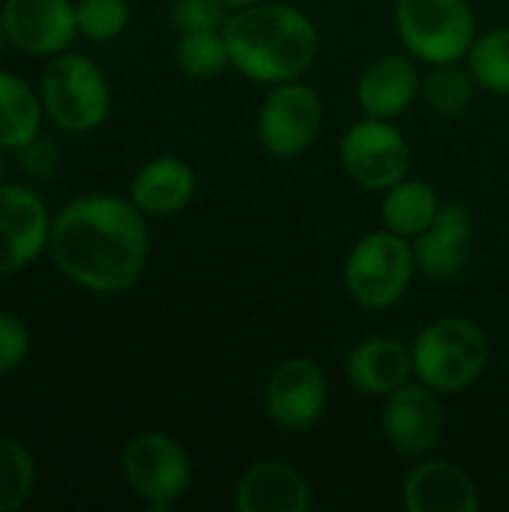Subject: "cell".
I'll list each match as a JSON object with an SVG mask.
<instances>
[{
  "instance_id": "obj_1",
  "label": "cell",
  "mask_w": 509,
  "mask_h": 512,
  "mask_svg": "<svg viewBox=\"0 0 509 512\" xmlns=\"http://www.w3.org/2000/svg\"><path fill=\"white\" fill-rule=\"evenodd\" d=\"M48 255L72 285L102 297L123 294L147 267L144 213L111 192L78 195L51 216Z\"/></svg>"
},
{
  "instance_id": "obj_2",
  "label": "cell",
  "mask_w": 509,
  "mask_h": 512,
  "mask_svg": "<svg viewBox=\"0 0 509 512\" xmlns=\"http://www.w3.org/2000/svg\"><path fill=\"white\" fill-rule=\"evenodd\" d=\"M231 66L258 84L303 78L321 51L315 21L288 3H252L237 9L225 27Z\"/></svg>"
},
{
  "instance_id": "obj_3",
  "label": "cell",
  "mask_w": 509,
  "mask_h": 512,
  "mask_svg": "<svg viewBox=\"0 0 509 512\" xmlns=\"http://www.w3.org/2000/svg\"><path fill=\"white\" fill-rule=\"evenodd\" d=\"M414 375L435 393H462L489 366V336L462 315H447L426 324L414 345Z\"/></svg>"
},
{
  "instance_id": "obj_4",
  "label": "cell",
  "mask_w": 509,
  "mask_h": 512,
  "mask_svg": "<svg viewBox=\"0 0 509 512\" xmlns=\"http://www.w3.org/2000/svg\"><path fill=\"white\" fill-rule=\"evenodd\" d=\"M39 96L45 117L66 135H87L111 114V87L105 72L84 54H57L48 60Z\"/></svg>"
},
{
  "instance_id": "obj_5",
  "label": "cell",
  "mask_w": 509,
  "mask_h": 512,
  "mask_svg": "<svg viewBox=\"0 0 509 512\" xmlns=\"http://www.w3.org/2000/svg\"><path fill=\"white\" fill-rule=\"evenodd\" d=\"M414 273L417 261L411 240L387 228L372 231L354 243L345 261V291L360 309L384 312L405 297Z\"/></svg>"
},
{
  "instance_id": "obj_6",
  "label": "cell",
  "mask_w": 509,
  "mask_h": 512,
  "mask_svg": "<svg viewBox=\"0 0 509 512\" xmlns=\"http://www.w3.org/2000/svg\"><path fill=\"white\" fill-rule=\"evenodd\" d=\"M396 33L411 57L444 66L468 57L477 18L468 0H396Z\"/></svg>"
},
{
  "instance_id": "obj_7",
  "label": "cell",
  "mask_w": 509,
  "mask_h": 512,
  "mask_svg": "<svg viewBox=\"0 0 509 512\" xmlns=\"http://www.w3.org/2000/svg\"><path fill=\"white\" fill-rule=\"evenodd\" d=\"M123 480L132 495L153 507L168 510L192 489V459L183 444L165 432H141L123 447Z\"/></svg>"
},
{
  "instance_id": "obj_8",
  "label": "cell",
  "mask_w": 509,
  "mask_h": 512,
  "mask_svg": "<svg viewBox=\"0 0 509 512\" xmlns=\"http://www.w3.org/2000/svg\"><path fill=\"white\" fill-rule=\"evenodd\" d=\"M324 105L315 87L300 78L270 84L258 108V138L276 159H294L312 147L321 132Z\"/></svg>"
},
{
  "instance_id": "obj_9",
  "label": "cell",
  "mask_w": 509,
  "mask_h": 512,
  "mask_svg": "<svg viewBox=\"0 0 509 512\" xmlns=\"http://www.w3.org/2000/svg\"><path fill=\"white\" fill-rule=\"evenodd\" d=\"M339 156L345 174L369 192H387L411 174V144L390 120L366 117L354 123L342 138Z\"/></svg>"
},
{
  "instance_id": "obj_10",
  "label": "cell",
  "mask_w": 509,
  "mask_h": 512,
  "mask_svg": "<svg viewBox=\"0 0 509 512\" xmlns=\"http://www.w3.org/2000/svg\"><path fill=\"white\" fill-rule=\"evenodd\" d=\"M324 408H327V378L315 360L288 357L267 378L264 411L273 426L285 432H309L324 417Z\"/></svg>"
},
{
  "instance_id": "obj_11",
  "label": "cell",
  "mask_w": 509,
  "mask_h": 512,
  "mask_svg": "<svg viewBox=\"0 0 509 512\" xmlns=\"http://www.w3.org/2000/svg\"><path fill=\"white\" fill-rule=\"evenodd\" d=\"M447 414L438 393L426 384H405L384 399L381 429L387 444L408 459L429 456L444 435Z\"/></svg>"
},
{
  "instance_id": "obj_12",
  "label": "cell",
  "mask_w": 509,
  "mask_h": 512,
  "mask_svg": "<svg viewBox=\"0 0 509 512\" xmlns=\"http://www.w3.org/2000/svg\"><path fill=\"white\" fill-rule=\"evenodd\" d=\"M51 213L39 192L21 183H0V276L30 267L48 252Z\"/></svg>"
},
{
  "instance_id": "obj_13",
  "label": "cell",
  "mask_w": 509,
  "mask_h": 512,
  "mask_svg": "<svg viewBox=\"0 0 509 512\" xmlns=\"http://www.w3.org/2000/svg\"><path fill=\"white\" fill-rule=\"evenodd\" d=\"M6 42L27 57H57L78 36L72 0H3Z\"/></svg>"
},
{
  "instance_id": "obj_14",
  "label": "cell",
  "mask_w": 509,
  "mask_h": 512,
  "mask_svg": "<svg viewBox=\"0 0 509 512\" xmlns=\"http://www.w3.org/2000/svg\"><path fill=\"white\" fill-rule=\"evenodd\" d=\"M402 507L408 512H477L480 492L462 465L429 459L405 477Z\"/></svg>"
},
{
  "instance_id": "obj_15",
  "label": "cell",
  "mask_w": 509,
  "mask_h": 512,
  "mask_svg": "<svg viewBox=\"0 0 509 512\" xmlns=\"http://www.w3.org/2000/svg\"><path fill=\"white\" fill-rule=\"evenodd\" d=\"M474 237V216L462 204H441L435 222L414 240L417 270L435 282H450L465 270Z\"/></svg>"
},
{
  "instance_id": "obj_16",
  "label": "cell",
  "mask_w": 509,
  "mask_h": 512,
  "mask_svg": "<svg viewBox=\"0 0 509 512\" xmlns=\"http://www.w3.org/2000/svg\"><path fill=\"white\" fill-rule=\"evenodd\" d=\"M312 507V492L306 477L279 459L255 462L234 486L237 512H306Z\"/></svg>"
},
{
  "instance_id": "obj_17",
  "label": "cell",
  "mask_w": 509,
  "mask_h": 512,
  "mask_svg": "<svg viewBox=\"0 0 509 512\" xmlns=\"http://www.w3.org/2000/svg\"><path fill=\"white\" fill-rule=\"evenodd\" d=\"M345 375L351 387L372 399H387L399 387H405L414 375L411 348L390 336L363 339L345 360Z\"/></svg>"
},
{
  "instance_id": "obj_18",
  "label": "cell",
  "mask_w": 509,
  "mask_h": 512,
  "mask_svg": "<svg viewBox=\"0 0 509 512\" xmlns=\"http://www.w3.org/2000/svg\"><path fill=\"white\" fill-rule=\"evenodd\" d=\"M423 90L417 66L402 54L375 57L357 78V102L366 117L393 120L405 114Z\"/></svg>"
},
{
  "instance_id": "obj_19",
  "label": "cell",
  "mask_w": 509,
  "mask_h": 512,
  "mask_svg": "<svg viewBox=\"0 0 509 512\" xmlns=\"http://www.w3.org/2000/svg\"><path fill=\"white\" fill-rule=\"evenodd\" d=\"M195 171L180 156H156L138 168L129 186V201L144 216H174L195 198Z\"/></svg>"
},
{
  "instance_id": "obj_20",
  "label": "cell",
  "mask_w": 509,
  "mask_h": 512,
  "mask_svg": "<svg viewBox=\"0 0 509 512\" xmlns=\"http://www.w3.org/2000/svg\"><path fill=\"white\" fill-rule=\"evenodd\" d=\"M45 108L39 90H33L21 75L0 69V150L21 153L42 132Z\"/></svg>"
},
{
  "instance_id": "obj_21",
  "label": "cell",
  "mask_w": 509,
  "mask_h": 512,
  "mask_svg": "<svg viewBox=\"0 0 509 512\" xmlns=\"http://www.w3.org/2000/svg\"><path fill=\"white\" fill-rule=\"evenodd\" d=\"M438 210H441L438 189L417 177L399 180L396 186L384 192V201H381L384 228L405 240H417L435 222Z\"/></svg>"
},
{
  "instance_id": "obj_22",
  "label": "cell",
  "mask_w": 509,
  "mask_h": 512,
  "mask_svg": "<svg viewBox=\"0 0 509 512\" xmlns=\"http://www.w3.org/2000/svg\"><path fill=\"white\" fill-rule=\"evenodd\" d=\"M468 72L483 90L509 96V27H492L474 39L468 51Z\"/></svg>"
},
{
  "instance_id": "obj_23",
  "label": "cell",
  "mask_w": 509,
  "mask_h": 512,
  "mask_svg": "<svg viewBox=\"0 0 509 512\" xmlns=\"http://www.w3.org/2000/svg\"><path fill=\"white\" fill-rule=\"evenodd\" d=\"M174 54H177L180 72L195 78V81L216 78V75H222L231 66V54H228V42H225L222 30L183 33Z\"/></svg>"
},
{
  "instance_id": "obj_24",
  "label": "cell",
  "mask_w": 509,
  "mask_h": 512,
  "mask_svg": "<svg viewBox=\"0 0 509 512\" xmlns=\"http://www.w3.org/2000/svg\"><path fill=\"white\" fill-rule=\"evenodd\" d=\"M33 489H36L33 453L21 441L0 435V512L24 507Z\"/></svg>"
},
{
  "instance_id": "obj_25",
  "label": "cell",
  "mask_w": 509,
  "mask_h": 512,
  "mask_svg": "<svg viewBox=\"0 0 509 512\" xmlns=\"http://www.w3.org/2000/svg\"><path fill=\"white\" fill-rule=\"evenodd\" d=\"M474 78L471 72H462L456 63L435 66L432 75L423 81V99L426 105L441 117H459L474 102Z\"/></svg>"
},
{
  "instance_id": "obj_26",
  "label": "cell",
  "mask_w": 509,
  "mask_h": 512,
  "mask_svg": "<svg viewBox=\"0 0 509 512\" xmlns=\"http://www.w3.org/2000/svg\"><path fill=\"white\" fill-rule=\"evenodd\" d=\"M78 33L90 42H111L129 27L126 0H78L75 3Z\"/></svg>"
},
{
  "instance_id": "obj_27",
  "label": "cell",
  "mask_w": 509,
  "mask_h": 512,
  "mask_svg": "<svg viewBox=\"0 0 509 512\" xmlns=\"http://www.w3.org/2000/svg\"><path fill=\"white\" fill-rule=\"evenodd\" d=\"M225 3L222 0H174L171 21L180 33L195 30H222L225 27Z\"/></svg>"
},
{
  "instance_id": "obj_28",
  "label": "cell",
  "mask_w": 509,
  "mask_h": 512,
  "mask_svg": "<svg viewBox=\"0 0 509 512\" xmlns=\"http://www.w3.org/2000/svg\"><path fill=\"white\" fill-rule=\"evenodd\" d=\"M30 354V330L27 324L12 315L0 312V378L12 375Z\"/></svg>"
},
{
  "instance_id": "obj_29",
  "label": "cell",
  "mask_w": 509,
  "mask_h": 512,
  "mask_svg": "<svg viewBox=\"0 0 509 512\" xmlns=\"http://www.w3.org/2000/svg\"><path fill=\"white\" fill-rule=\"evenodd\" d=\"M228 9H243V6H252V3H261V0H222Z\"/></svg>"
},
{
  "instance_id": "obj_30",
  "label": "cell",
  "mask_w": 509,
  "mask_h": 512,
  "mask_svg": "<svg viewBox=\"0 0 509 512\" xmlns=\"http://www.w3.org/2000/svg\"><path fill=\"white\" fill-rule=\"evenodd\" d=\"M3 177H6V162H3V150H0V183H6Z\"/></svg>"
},
{
  "instance_id": "obj_31",
  "label": "cell",
  "mask_w": 509,
  "mask_h": 512,
  "mask_svg": "<svg viewBox=\"0 0 509 512\" xmlns=\"http://www.w3.org/2000/svg\"><path fill=\"white\" fill-rule=\"evenodd\" d=\"M3 45H6V30H3V18H0V54H3Z\"/></svg>"
},
{
  "instance_id": "obj_32",
  "label": "cell",
  "mask_w": 509,
  "mask_h": 512,
  "mask_svg": "<svg viewBox=\"0 0 509 512\" xmlns=\"http://www.w3.org/2000/svg\"><path fill=\"white\" fill-rule=\"evenodd\" d=\"M0 3H3V0H0Z\"/></svg>"
}]
</instances>
